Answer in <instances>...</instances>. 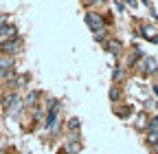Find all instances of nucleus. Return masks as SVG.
<instances>
[{"label":"nucleus","instance_id":"7","mask_svg":"<svg viewBox=\"0 0 158 154\" xmlns=\"http://www.w3.org/2000/svg\"><path fill=\"white\" fill-rule=\"evenodd\" d=\"M156 139H158V132H152L149 137H147V141H156Z\"/></svg>","mask_w":158,"mask_h":154},{"label":"nucleus","instance_id":"1","mask_svg":"<svg viewBox=\"0 0 158 154\" xmlns=\"http://www.w3.org/2000/svg\"><path fill=\"white\" fill-rule=\"evenodd\" d=\"M86 20H88V27H90V29H94V31H101V29H103L101 18L94 15V13H88V15H86Z\"/></svg>","mask_w":158,"mask_h":154},{"label":"nucleus","instance_id":"5","mask_svg":"<svg viewBox=\"0 0 158 154\" xmlns=\"http://www.w3.org/2000/svg\"><path fill=\"white\" fill-rule=\"evenodd\" d=\"M138 128H145V114H138Z\"/></svg>","mask_w":158,"mask_h":154},{"label":"nucleus","instance_id":"6","mask_svg":"<svg viewBox=\"0 0 158 154\" xmlns=\"http://www.w3.org/2000/svg\"><path fill=\"white\" fill-rule=\"evenodd\" d=\"M33 99H35V92H29V95H27V104H31Z\"/></svg>","mask_w":158,"mask_h":154},{"label":"nucleus","instance_id":"3","mask_svg":"<svg viewBox=\"0 0 158 154\" xmlns=\"http://www.w3.org/2000/svg\"><path fill=\"white\" fill-rule=\"evenodd\" d=\"M108 49H110V51H114V53H118L121 44H118V42H108Z\"/></svg>","mask_w":158,"mask_h":154},{"label":"nucleus","instance_id":"4","mask_svg":"<svg viewBox=\"0 0 158 154\" xmlns=\"http://www.w3.org/2000/svg\"><path fill=\"white\" fill-rule=\"evenodd\" d=\"M68 128H70V130L79 128V121H77V119H70V121H68Z\"/></svg>","mask_w":158,"mask_h":154},{"label":"nucleus","instance_id":"2","mask_svg":"<svg viewBox=\"0 0 158 154\" xmlns=\"http://www.w3.org/2000/svg\"><path fill=\"white\" fill-rule=\"evenodd\" d=\"M15 33H18V31H15L13 24H9V27L2 24V27H0V37H7V35H9V37H15Z\"/></svg>","mask_w":158,"mask_h":154}]
</instances>
